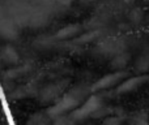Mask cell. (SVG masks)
<instances>
[{
    "mask_svg": "<svg viewBox=\"0 0 149 125\" xmlns=\"http://www.w3.org/2000/svg\"><path fill=\"white\" fill-rule=\"evenodd\" d=\"M124 76H126L124 72H115V73L107 74V76L102 77L101 79H98V81L95 82V85L93 86V90H94V91H98V90L109 89V87L116 85L118 82H120L122 79L124 78Z\"/></svg>",
    "mask_w": 149,
    "mask_h": 125,
    "instance_id": "7a4b0ae2",
    "label": "cell"
},
{
    "mask_svg": "<svg viewBox=\"0 0 149 125\" xmlns=\"http://www.w3.org/2000/svg\"><path fill=\"white\" fill-rule=\"evenodd\" d=\"M136 69L140 72H147L149 69V52L140 55L136 60Z\"/></svg>",
    "mask_w": 149,
    "mask_h": 125,
    "instance_id": "8992f818",
    "label": "cell"
},
{
    "mask_svg": "<svg viewBox=\"0 0 149 125\" xmlns=\"http://www.w3.org/2000/svg\"><path fill=\"white\" fill-rule=\"evenodd\" d=\"M103 125H120V119L118 117H110L103 123Z\"/></svg>",
    "mask_w": 149,
    "mask_h": 125,
    "instance_id": "ba28073f",
    "label": "cell"
},
{
    "mask_svg": "<svg viewBox=\"0 0 149 125\" xmlns=\"http://www.w3.org/2000/svg\"><path fill=\"white\" fill-rule=\"evenodd\" d=\"M145 1H149V0H145Z\"/></svg>",
    "mask_w": 149,
    "mask_h": 125,
    "instance_id": "9c48e42d",
    "label": "cell"
},
{
    "mask_svg": "<svg viewBox=\"0 0 149 125\" xmlns=\"http://www.w3.org/2000/svg\"><path fill=\"white\" fill-rule=\"evenodd\" d=\"M79 30H80L79 25H68V26H65V28L60 29V30L58 31L56 37L60 39H67V38H71V37L76 35V34L79 33Z\"/></svg>",
    "mask_w": 149,
    "mask_h": 125,
    "instance_id": "5b68a950",
    "label": "cell"
},
{
    "mask_svg": "<svg viewBox=\"0 0 149 125\" xmlns=\"http://www.w3.org/2000/svg\"><path fill=\"white\" fill-rule=\"evenodd\" d=\"M101 99L98 97H92L85 102V104H82L76 112L73 113L76 119H84L86 116H90L101 107Z\"/></svg>",
    "mask_w": 149,
    "mask_h": 125,
    "instance_id": "6da1fadb",
    "label": "cell"
},
{
    "mask_svg": "<svg viewBox=\"0 0 149 125\" xmlns=\"http://www.w3.org/2000/svg\"><path fill=\"white\" fill-rule=\"evenodd\" d=\"M148 79H149V77L145 76V74H141V76H137V77H132V78L127 79L126 82L119 85L118 93H120V94L131 93V91H134V90H136L137 87H140L143 84H145Z\"/></svg>",
    "mask_w": 149,
    "mask_h": 125,
    "instance_id": "3957f363",
    "label": "cell"
},
{
    "mask_svg": "<svg viewBox=\"0 0 149 125\" xmlns=\"http://www.w3.org/2000/svg\"><path fill=\"white\" fill-rule=\"evenodd\" d=\"M128 61V57L126 56V55H120V56H118L115 60H114V66H116V68H122V66L126 65V63Z\"/></svg>",
    "mask_w": 149,
    "mask_h": 125,
    "instance_id": "52a82bcc",
    "label": "cell"
},
{
    "mask_svg": "<svg viewBox=\"0 0 149 125\" xmlns=\"http://www.w3.org/2000/svg\"><path fill=\"white\" fill-rule=\"evenodd\" d=\"M77 103V99L73 97H71V95H67V97H64L62 100H60L58 104H55V107L52 108V112L54 113H62V112H65V111L71 110L72 107H74Z\"/></svg>",
    "mask_w": 149,
    "mask_h": 125,
    "instance_id": "277c9868",
    "label": "cell"
}]
</instances>
